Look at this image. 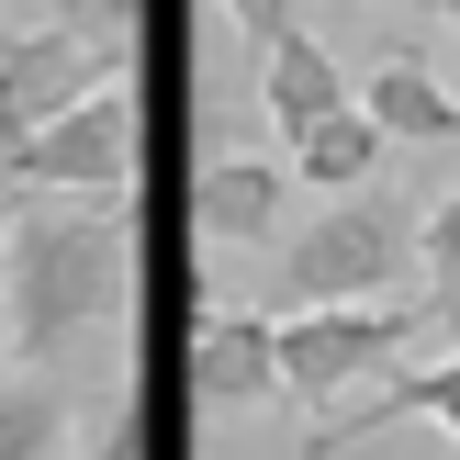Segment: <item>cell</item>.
Masks as SVG:
<instances>
[{
	"label": "cell",
	"instance_id": "1",
	"mask_svg": "<svg viewBox=\"0 0 460 460\" xmlns=\"http://www.w3.org/2000/svg\"><path fill=\"white\" fill-rule=\"evenodd\" d=\"M135 304V236L112 214L45 202V214L0 225V337L22 349V371H57L90 326Z\"/></svg>",
	"mask_w": 460,
	"mask_h": 460
},
{
	"label": "cell",
	"instance_id": "2",
	"mask_svg": "<svg viewBox=\"0 0 460 460\" xmlns=\"http://www.w3.org/2000/svg\"><path fill=\"white\" fill-rule=\"evenodd\" d=\"M416 270V214L382 191H337L304 236H281V304L314 314V304H382V292Z\"/></svg>",
	"mask_w": 460,
	"mask_h": 460
},
{
	"label": "cell",
	"instance_id": "3",
	"mask_svg": "<svg viewBox=\"0 0 460 460\" xmlns=\"http://www.w3.org/2000/svg\"><path fill=\"white\" fill-rule=\"evenodd\" d=\"M449 304H314L281 314V404H349L416 359V337Z\"/></svg>",
	"mask_w": 460,
	"mask_h": 460
},
{
	"label": "cell",
	"instance_id": "4",
	"mask_svg": "<svg viewBox=\"0 0 460 460\" xmlns=\"http://www.w3.org/2000/svg\"><path fill=\"white\" fill-rule=\"evenodd\" d=\"M0 169L22 191H67V202H112L146 180V102L135 79H102L90 102H67L57 124H34L22 146H0Z\"/></svg>",
	"mask_w": 460,
	"mask_h": 460
},
{
	"label": "cell",
	"instance_id": "5",
	"mask_svg": "<svg viewBox=\"0 0 460 460\" xmlns=\"http://www.w3.org/2000/svg\"><path fill=\"white\" fill-rule=\"evenodd\" d=\"M102 79H124V45H112V34H79V22L0 34V146H22L34 124H57V112L90 102Z\"/></svg>",
	"mask_w": 460,
	"mask_h": 460
},
{
	"label": "cell",
	"instance_id": "6",
	"mask_svg": "<svg viewBox=\"0 0 460 460\" xmlns=\"http://www.w3.org/2000/svg\"><path fill=\"white\" fill-rule=\"evenodd\" d=\"M180 394H191L202 416H259V404H281V314L202 304L191 337H180Z\"/></svg>",
	"mask_w": 460,
	"mask_h": 460
},
{
	"label": "cell",
	"instance_id": "7",
	"mask_svg": "<svg viewBox=\"0 0 460 460\" xmlns=\"http://www.w3.org/2000/svg\"><path fill=\"white\" fill-rule=\"evenodd\" d=\"M349 102H359V90H349V67H337L326 45L304 34V12L259 34V112H270V135H281V146H292L304 124H326V112H349Z\"/></svg>",
	"mask_w": 460,
	"mask_h": 460
},
{
	"label": "cell",
	"instance_id": "8",
	"mask_svg": "<svg viewBox=\"0 0 460 460\" xmlns=\"http://www.w3.org/2000/svg\"><path fill=\"white\" fill-rule=\"evenodd\" d=\"M281 202H292L281 157H202L191 180V225L214 247H281Z\"/></svg>",
	"mask_w": 460,
	"mask_h": 460
},
{
	"label": "cell",
	"instance_id": "9",
	"mask_svg": "<svg viewBox=\"0 0 460 460\" xmlns=\"http://www.w3.org/2000/svg\"><path fill=\"white\" fill-rule=\"evenodd\" d=\"M394 416H427L438 438H460V349H449V359H427V371L371 382V394H359V416H326V427L304 438V460H337L349 438H371V427H394Z\"/></svg>",
	"mask_w": 460,
	"mask_h": 460
},
{
	"label": "cell",
	"instance_id": "10",
	"mask_svg": "<svg viewBox=\"0 0 460 460\" xmlns=\"http://www.w3.org/2000/svg\"><path fill=\"white\" fill-rule=\"evenodd\" d=\"M359 112L382 124V146H460V90H438L427 57H382L359 79Z\"/></svg>",
	"mask_w": 460,
	"mask_h": 460
},
{
	"label": "cell",
	"instance_id": "11",
	"mask_svg": "<svg viewBox=\"0 0 460 460\" xmlns=\"http://www.w3.org/2000/svg\"><path fill=\"white\" fill-rule=\"evenodd\" d=\"M0 460H79V394L57 371H0Z\"/></svg>",
	"mask_w": 460,
	"mask_h": 460
},
{
	"label": "cell",
	"instance_id": "12",
	"mask_svg": "<svg viewBox=\"0 0 460 460\" xmlns=\"http://www.w3.org/2000/svg\"><path fill=\"white\" fill-rule=\"evenodd\" d=\"M382 157H394V146H382V124H371V112H326V124H304V135H292V180H304V191H371V169H382Z\"/></svg>",
	"mask_w": 460,
	"mask_h": 460
},
{
	"label": "cell",
	"instance_id": "13",
	"mask_svg": "<svg viewBox=\"0 0 460 460\" xmlns=\"http://www.w3.org/2000/svg\"><path fill=\"white\" fill-rule=\"evenodd\" d=\"M416 259H427V281H438V304L460 314V191L438 202V214L416 225Z\"/></svg>",
	"mask_w": 460,
	"mask_h": 460
},
{
	"label": "cell",
	"instance_id": "14",
	"mask_svg": "<svg viewBox=\"0 0 460 460\" xmlns=\"http://www.w3.org/2000/svg\"><path fill=\"white\" fill-rule=\"evenodd\" d=\"M382 12H416V22H460V0H382Z\"/></svg>",
	"mask_w": 460,
	"mask_h": 460
},
{
	"label": "cell",
	"instance_id": "15",
	"mask_svg": "<svg viewBox=\"0 0 460 460\" xmlns=\"http://www.w3.org/2000/svg\"><path fill=\"white\" fill-rule=\"evenodd\" d=\"M112 460H135V449H124V438H112Z\"/></svg>",
	"mask_w": 460,
	"mask_h": 460
},
{
	"label": "cell",
	"instance_id": "16",
	"mask_svg": "<svg viewBox=\"0 0 460 460\" xmlns=\"http://www.w3.org/2000/svg\"><path fill=\"white\" fill-rule=\"evenodd\" d=\"M0 12H12V0H0Z\"/></svg>",
	"mask_w": 460,
	"mask_h": 460
}]
</instances>
